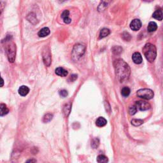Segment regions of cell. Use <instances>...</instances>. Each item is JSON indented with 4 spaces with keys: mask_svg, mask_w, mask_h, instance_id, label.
Returning <instances> with one entry per match:
<instances>
[{
    "mask_svg": "<svg viewBox=\"0 0 163 163\" xmlns=\"http://www.w3.org/2000/svg\"><path fill=\"white\" fill-rule=\"evenodd\" d=\"M115 72L118 80L121 82L127 80L131 74V69L129 65L121 59H116L114 63Z\"/></svg>",
    "mask_w": 163,
    "mask_h": 163,
    "instance_id": "1",
    "label": "cell"
},
{
    "mask_svg": "<svg viewBox=\"0 0 163 163\" xmlns=\"http://www.w3.org/2000/svg\"><path fill=\"white\" fill-rule=\"evenodd\" d=\"M143 52L149 62L152 63L155 61L157 56V49L155 45L149 43L147 44L143 49Z\"/></svg>",
    "mask_w": 163,
    "mask_h": 163,
    "instance_id": "2",
    "label": "cell"
},
{
    "mask_svg": "<svg viewBox=\"0 0 163 163\" xmlns=\"http://www.w3.org/2000/svg\"><path fill=\"white\" fill-rule=\"evenodd\" d=\"M85 52V47L82 44H76L74 46L72 51V58L74 61H77L83 56Z\"/></svg>",
    "mask_w": 163,
    "mask_h": 163,
    "instance_id": "3",
    "label": "cell"
},
{
    "mask_svg": "<svg viewBox=\"0 0 163 163\" xmlns=\"http://www.w3.org/2000/svg\"><path fill=\"white\" fill-rule=\"evenodd\" d=\"M6 53L7 57L10 63H14L15 59L16 56V45L14 42L8 44L6 48Z\"/></svg>",
    "mask_w": 163,
    "mask_h": 163,
    "instance_id": "4",
    "label": "cell"
},
{
    "mask_svg": "<svg viewBox=\"0 0 163 163\" xmlns=\"http://www.w3.org/2000/svg\"><path fill=\"white\" fill-rule=\"evenodd\" d=\"M136 95L138 97L143 98L144 99H151L153 98L154 94L153 91L149 89H142L138 90L136 92Z\"/></svg>",
    "mask_w": 163,
    "mask_h": 163,
    "instance_id": "5",
    "label": "cell"
},
{
    "mask_svg": "<svg viewBox=\"0 0 163 163\" xmlns=\"http://www.w3.org/2000/svg\"><path fill=\"white\" fill-rule=\"evenodd\" d=\"M42 57L43 61L46 66H50L52 63V56L50 49L48 47H45L42 52Z\"/></svg>",
    "mask_w": 163,
    "mask_h": 163,
    "instance_id": "6",
    "label": "cell"
},
{
    "mask_svg": "<svg viewBox=\"0 0 163 163\" xmlns=\"http://www.w3.org/2000/svg\"><path fill=\"white\" fill-rule=\"evenodd\" d=\"M136 107L137 109H139L141 111H145L150 108V105L149 103L143 101H137L136 103Z\"/></svg>",
    "mask_w": 163,
    "mask_h": 163,
    "instance_id": "7",
    "label": "cell"
},
{
    "mask_svg": "<svg viewBox=\"0 0 163 163\" xmlns=\"http://www.w3.org/2000/svg\"><path fill=\"white\" fill-rule=\"evenodd\" d=\"M142 22L140 19H134L131 21V24H130V28L134 31H138L141 28H142Z\"/></svg>",
    "mask_w": 163,
    "mask_h": 163,
    "instance_id": "8",
    "label": "cell"
},
{
    "mask_svg": "<svg viewBox=\"0 0 163 163\" xmlns=\"http://www.w3.org/2000/svg\"><path fill=\"white\" fill-rule=\"evenodd\" d=\"M70 12L68 10H64L61 14V18L63 19L65 24H70L72 22V19L70 17Z\"/></svg>",
    "mask_w": 163,
    "mask_h": 163,
    "instance_id": "9",
    "label": "cell"
},
{
    "mask_svg": "<svg viewBox=\"0 0 163 163\" xmlns=\"http://www.w3.org/2000/svg\"><path fill=\"white\" fill-rule=\"evenodd\" d=\"M132 59L133 62L135 63V64H140L142 63L143 61V59H142V55L140 54V53L139 52H134L133 54V56H132Z\"/></svg>",
    "mask_w": 163,
    "mask_h": 163,
    "instance_id": "10",
    "label": "cell"
},
{
    "mask_svg": "<svg viewBox=\"0 0 163 163\" xmlns=\"http://www.w3.org/2000/svg\"><path fill=\"white\" fill-rule=\"evenodd\" d=\"M50 33V31L49 29V28H42L41 29H40L38 33V35L39 36V37L41 38H44L47 37L48 35H49V34Z\"/></svg>",
    "mask_w": 163,
    "mask_h": 163,
    "instance_id": "11",
    "label": "cell"
},
{
    "mask_svg": "<svg viewBox=\"0 0 163 163\" xmlns=\"http://www.w3.org/2000/svg\"><path fill=\"white\" fill-rule=\"evenodd\" d=\"M18 92L21 96H25L29 92V88L25 85H22L19 87Z\"/></svg>",
    "mask_w": 163,
    "mask_h": 163,
    "instance_id": "12",
    "label": "cell"
},
{
    "mask_svg": "<svg viewBox=\"0 0 163 163\" xmlns=\"http://www.w3.org/2000/svg\"><path fill=\"white\" fill-rule=\"evenodd\" d=\"M55 73L57 75L62 76V77L66 76L68 74V72H67V70H64L63 68H61V67H59V68H56V70H55Z\"/></svg>",
    "mask_w": 163,
    "mask_h": 163,
    "instance_id": "13",
    "label": "cell"
},
{
    "mask_svg": "<svg viewBox=\"0 0 163 163\" xmlns=\"http://www.w3.org/2000/svg\"><path fill=\"white\" fill-rule=\"evenodd\" d=\"M111 0H101V3H100L99 6H98V10L99 12L103 11L105 8L108 6L109 3Z\"/></svg>",
    "mask_w": 163,
    "mask_h": 163,
    "instance_id": "14",
    "label": "cell"
},
{
    "mask_svg": "<svg viewBox=\"0 0 163 163\" xmlns=\"http://www.w3.org/2000/svg\"><path fill=\"white\" fill-rule=\"evenodd\" d=\"M9 112V109L5 104H0V116H5Z\"/></svg>",
    "mask_w": 163,
    "mask_h": 163,
    "instance_id": "15",
    "label": "cell"
},
{
    "mask_svg": "<svg viewBox=\"0 0 163 163\" xmlns=\"http://www.w3.org/2000/svg\"><path fill=\"white\" fill-rule=\"evenodd\" d=\"M107 121L104 117H99L96 121V126L99 127L105 126L107 125Z\"/></svg>",
    "mask_w": 163,
    "mask_h": 163,
    "instance_id": "16",
    "label": "cell"
},
{
    "mask_svg": "<svg viewBox=\"0 0 163 163\" xmlns=\"http://www.w3.org/2000/svg\"><path fill=\"white\" fill-rule=\"evenodd\" d=\"M152 17L158 21H161L162 20V12L161 9L156 10L152 15Z\"/></svg>",
    "mask_w": 163,
    "mask_h": 163,
    "instance_id": "17",
    "label": "cell"
},
{
    "mask_svg": "<svg viewBox=\"0 0 163 163\" xmlns=\"http://www.w3.org/2000/svg\"><path fill=\"white\" fill-rule=\"evenodd\" d=\"M27 19L28 20L29 22H30L31 23L33 24H35L38 22V19L37 18V16L35 15V14L34 13H31L29 14L28 16H27Z\"/></svg>",
    "mask_w": 163,
    "mask_h": 163,
    "instance_id": "18",
    "label": "cell"
},
{
    "mask_svg": "<svg viewBox=\"0 0 163 163\" xmlns=\"http://www.w3.org/2000/svg\"><path fill=\"white\" fill-rule=\"evenodd\" d=\"M157 29V25L155 22H150L149 24V25L147 27V31L149 33H152L156 31Z\"/></svg>",
    "mask_w": 163,
    "mask_h": 163,
    "instance_id": "19",
    "label": "cell"
},
{
    "mask_svg": "<svg viewBox=\"0 0 163 163\" xmlns=\"http://www.w3.org/2000/svg\"><path fill=\"white\" fill-rule=\"evenodd\" d=\"M110 34V29H107V28H103L100 31V33H99V38L101 39V38H104L107 37H108L109 35Z\"/></svg>",
    "mask_w": 163,
    "mask_h": 163,
    "instance_id": "20",
    "label": "cell"
},
{
    "mask_svg": "<svg viewBox=\"0 0 163 163\" xmlns=\"http://www.w3.org/2000/svg\"><path fill=\"white\" fill-rule=\"evenodd\" d=\"M71 108H72V105L70 103H68L64 105L63 108V113L66 117H68V115H69L70 111H71Z\"/></svg>",
    "mask_w": 163,
    "mask_h": 163,
    "instance_id": "21",
    "label": "cell"
},
{
    "mask_svg": "<svg viewBox=\"0 0 163 163\" xmlns=\"http://www.w3.org/2000/svg\"><path fill=\"white\" fill-rule=\"evenodd\" d=\"M111 50H112V52L115 55H120L122 52L123 49L121 47H120V46H115L111 49Z\"/></svg>",
    "mask_w": 163,
    "mask_h": 163,
    "instance_id": "22",
    "label": "cell"
},
{
    "mask_svg": "<svg viewBox=\"0 0 163 163\" xmlns=\"http://www.w3.org/2000/svg\"><path fill=\"white\" fill-rule=\"evenodd\" d=\"M52 118H53V115L52 114H47L46 115H44V118H43V122H45V123L49 122L50 121H51V120L52 119Z\"/></svg>",
    "mask_w": 163,
    "mask_h": 163,
    "instance_id": "23",
    "label": "cell"
},
{
    "mask_svg": "<svg viewBox=\"0 0 163 163\" xmlns=\"http://www.w3.org/2000/svg\"><path fill=\"white\" fill-rule=\"evenodd\" d=\"M108 161V158L104 155H99L97 157V162L99 163H105V162H107Z\"/></svg>",
    "mask_w": 163,
    "mask_h": 163,
    "instance_id": "24",
    "label": "cell"
},
{
    "mask_svg": "<svg viewBox=\"0 0 163 163\" xmlns=\"http://www.w3.org/2000/svg\"><path fill=\"white\" fill-rule=\"evenodd\" d=\"M130 89L127 87H125L124 88H122V91H121V94L124 97H127L130 94Z\"/></svg>",
    "mask_w": 163,
    "mask_h": 163,
    "instance_id": "25",
    "label": "cell"
},
{
    "mask_svg": "<svg viewBox=\"0 0 163 163\" xmlns=\"http://www.w3.org/2000/svg\"><path fill=\"white\" fill-rule=\"evenodd\" d=\"M143 123V121L142 119H133L131 121V124L134 126H139Z\"/></svg>",
    "mask_w": 163,
    "mask_h": 163,
    "instance_id": "26",
    "label": "cell"
},
{
    "mask_svg": "<svg viewBox=\"0 0 163 163\" xmlns=\"http://www.w3.org/2000/svg\"><path fill=\"white\" fill-rule=\"evenodd\" d=\"M122 38L125 40V41H130L131 39V37L130 35V34L127 33V32H124L122 34Z\"/></svg>",
    "mask_w": 163,
    "mask_h": 163,
    "instance_id": "27",
    "label": "cell"
},
{
    "mask_svg": "<svg viewBox=\"0 0 163 163\" xmlns=\"http://www.w3.org/2000/svg\"><path fill=\"white\" fill-rule=\"evenodd\" d=\"M99 144V141L98 138H95L94 139L91 143V146L94 148V149H96Z\"/></svg>",
    "mask_w": 163,
    "mask_h": 163,
    "instance_id": "28",
    "label": "cell"
},
{
    "mask_svg": "<svg viewBox=\"0 0 163 163\" xmlns=\"http://www.w3.org/2000/svg\"><path fill=\"white\" fill-rule=\"evenodd\" d=\"M137 111V108L136 106H131L130 108H129V114H130L131 115H134Z\"/></svg>",
    "mask_w": 163,
    "mask_h": 163,
    "instance_id": "29",
    "label": "cell"
},
{
    "mask_svg": "<svg viewBox=\"0 0 163 163\" xmlns=\"http://www.w3.org/2000/svg\"><path fill=\"white\" fill-rule=\"evenodd\" d=\"M12 37L11 35H8L6 36V37L5 38L4 40H2V43H7V42H9L12 40Z\"/></svg>",
    "mask_w": 163,
    "mask_h": 163,
    "instance_id": "30",
    "label": "cell"
},
{
    "mask_svg": "<svg viewBox=\"0 0 163 163\" xmlns=\"http://www.w3.org/2000/svg\"><path fill=\"white\" fill-rule=\"evenodd\" d=\"M59 95L63 98H65L68 96V92L66 90H61L59 91Z\"/></svg>",
    "mask_w": 163,
    "mask_h": 163,
    "instance_id": "31",
    "label": "cell"
},
{
    "mask_svg": "<svg viewBox=\"0 0 163 163\" xmlns=\"http://www.w3.org/2000/svg\"><path fill=\"white\" fill-rule=\"evenodd\" d=\"M4 8H5V4L2 2H0V15H1L2 13L4 10Z\"/></svg>",
    "mask_w": 163,
    "mask_h": 163,
    "instance_id": "32",
    "label": "cell"
},
{
    "mask_svg": "<svg viewBox=\"0 0 163 163\" xmlns=\"http://www.w3.org/2000/svg\"><path fill=\"white\" fill-rule=\"evenodd\" d=\"M76 79H77V75H71V76L70 77L69 80H70V82H74Z\"/></svg>",
    "mask_w": 163,
    "mask_h": 163,
    "instance_id": "33",
    "label": "cell"
},
{
    "mask_svg": "<svg viewBox=\"0 0 163 163\" xmlns=\"http://www.w3.org/2000/svg\"><path fill=\"white\" fill-rule=\"evenodd\" d=\"M4 85V80L2 79L1 76V74H0V87H2Z\"/></svg>",
    "mask_w": 163,
    "mask_h": 163,
    "instance_id": "34",
    "label": "cell"
},
{
    "mask_svg": "<svg viewBox=\"0 0 163 163\" xmlns=\"http://www.w3.org/2000/svg\"><path fill=\"white\" fill-rule=\"evenodd\" d=\"M27 162H37V160H35V159H29V160H28V161H27Z\"/></svg>",
    "mask_w": 163,
    "mask_h": 163,
    "instance_id": "35",
    "label": "cell"
},
{
    "mask_svg": "<svg viewBox=\"0 0 163 163\" xmlns=\"http://www.w3.org/2000/svg\"><path fill=\"white\" fill-rule=\"evenodd\" d=\"M60 3H63V2H65L66 1H68V0H59Z\"/></svg>",
    "mask_w": 163,
    "mask_h": 163,
    "instance_id": "36",
    "label": "cell"
}]
</instances>
